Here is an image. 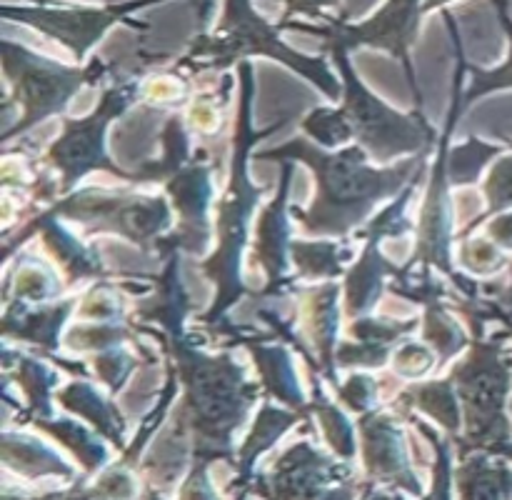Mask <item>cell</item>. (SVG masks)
Segmentation results:
<instances>
[{"label": "cell", "mask_w": 512, "mask_h": 500, "mask_svg": "<svg viewBox=\"0 0 512 500\" xmlns=\"http://www.w3.org/2000/svg\"><path fill=\"white\" fill-rule=\"evenodd\" d=\"M425 155H410L393 168H373L368 165L370 155L358 143L328 153L320 145L305 138H293L285 145L258 153L260 160H303L313 168L315 198L308 210H295L300 228L308 235H348L363 228L373 215L375 205L400 193L415 170H420Z\"/></svg>", "instance_id": "1"}, {"label": "cell", "mask_w": 512, "mask_h": 500, "mask_svg": "<svg viewBox=\"0 0 512 500\" xmlns=\"http://www.w3.org/2000/svg\"><path fill=\"white\" fill-rule=\"evenodd\" d=\"M343 78V105L338 110L315 108L303 120V130L323 148H335L353 138L375 163H390L398 155L428 153L438 143V133L425 118L423 108L400 113L380 100L350 65L348 50H328Z\"/></svg>", "instance_id": "2"}, {"label": "cell", "mask_w": 512, "mask_h": 500, "mask_svg": "<svg viewBox=\"0 0 512 500\" xmlns=\"http://www.w3.org/2000/svg\"><path fill=\"white\" fill-rule=\"evenodd\" d=\"M250 100H253V65L243 60L240 63V105L238 118H235L233 165H230L228 188L220 195L218 203V250L203 263L205 278L215 283V300L203 318L205 323L223 320L225 310L238 303L240 295H245V285L240 280V258H243L245 240H248L250 218H253L260 193H263V188L250 183L248 150L285 123L280 120L270 128L253 130L250 128Z\"/></svg>", "instance_id": "3"}, {"label": "cell", "mask_w": 512, "mask_h": 500, "mask_svg": "<svg viewBox=\"0 0 512 500\" xmlns=\"http://www.w3.org/2000/svg\"><path fill=\"white\" fill-rule=\"evenodd\" d=\"M250 55H263V58L288 65L293 73L303 75L330 100H338L343 95V83L335 78L328 63L323 58L295 53L280 38V25H270L263 15L255 13L250 0H225L223 15L213 33H200L190 43L188 55L178 60V68H188L193 73L223 70L243 63Z\"/></svg>", "instance_id": "4"}, {"label": "cell", "mask_w": 512, "mask_h": 500, "mask_svg": "<svg viewBox=\"0 0 512 500\" xmlns=\"http://www.w3.org/2000/svg\"><path fill=\"white\" fill-rule=\"evenodd\" d=\"M3 70L10 85V98L18 103L20 120L5 133L10 138L28 133L33 125L43 123L50 115L65 113L73 95L83 85H93L108 73V65L100 58L90 60L85 68H68L63 63L43 58L13 40H3Z\"/></svg>", "instance_id": "5"}, {"label": "cell", "mask_w": 512, "mask_h": 500, "mask_svg": "<svg viewBox=\"0 0 512 500\" xmlns=\"http://www.w3.org/2000/svg\"><path fill=\"white\" fill-rule=\"evenodd\" d=\"M140 98V85L133 78L120 80L110 90H105L103 100L98 108L88 115V118H65L63 133L58 135L53 145L45 153V160L53 165L60 173L58 195L65 198L70 195L73 185L78 183L83 175L100 170V173H110L120 180H133L140 183L138 173H128L120 165L113 163L108 148H105V135H108V125L113 123L118 115H123L135 100Z\"/></svg>", "instance_id": "6"}, {"label": "cell", "mask_w": 512, "mask_h": 500, "mask_svg": "<svg viewBox=\"0 0 512 500\" xmlns=\"http://www.w3.org/2000/svg\"><path fill=\"white\" fill-rule=\"evenodd\" d=\"M425 0H388L380 10H375L368 20L363 23H345L338 18H325L323 28H313L305 23H288L283 28L295 30H310V33L320 35L325 40V50H355V48H375L385 50L393 55L405 70L410 88L415 95V108H423V98H420L418 78H415L413 50L415 40H418L420 20H423ZM280 28V30H283Z\"/></svg>", "instance_id": "7"}, {"label": "cell", "mask_w": 512, "mask_h": 500, "mask_svg": "<svg viewBox=\"0 0 512 500\" xmlns=\"http://www.w3.org/2000/svg\"><path fill=\"white\" fill-rule=\"evenodd\" d=\"M458 398L470 420V435L480 443H508L510 423L505 418L512 385V365L500 350V340H475L468 358L453 370Z\"/></svg>", "instance_id": "8"}, {"label": "cell", "mask_w": 512, "mask_h": 500, "mask_svg": "<svg viewBox=\"0 0 512 500\" xmlns=\"http://www.w3.org/2000/svg\"><path fill=\"white\" fill-rule=\"evenodd\" d=\"M53 215H65L83 225L100 230H113L150 248L158 235L168 228V205L160 198H138V195H103L98 190H80L65 195Z\"/></svg>", "instance_id": "9"}, {"label": "cell", "mask_w": 512, "mask_h": 500, "mask_svg": "<svg viewBox=\"0 0 512 500\" xmlns=\"http://www.w3.org/2000/svg\"><path fill=\"white\" fill-rule=\"evenodd\" d=\"M160 3V0H118L108 8H10L5 5L3 18L18 20V23L30 25V28L40 30L48 38L58 40L60 45L70 50L78 60H85L95 43L108 33L113 25L128 23L133 28H143V23H133L130 13L145 8V5Z\"/></svg>", "instance_id": "10"}, {"label": "cell", "mask_w": 512, "mask_h": 500, "mask_svg": "<svg viewBox=\"0 0 512 500\" xmlns=\"http://www.w3.org/2000/svg\"><path fill=\"white\" fill-rule=\"evenodd\" d=\"M290 178H293V163H285L283 185H280L275 200L265 208V213L258 220L255 253H258V263L263 265L265 275H268V288H265L268 295L280 293L285 288V280H288V245L293 243H290L285 203H288Z\"/></svg>", "instance_id": "11"}, {"label": "cell", "mask_w": 512, "mask_h": 500, "mask_svg": "<svg viewBox=\"0 0 512 500\" xmlns=\"http://www.w3.org/2000/svg\"><path fill=\"white\" fill-rule=\"evenodd\" d=\"M368 238V248H365L363 260L355 265V270L350 273L348 285H345V313L348 315H365V310L378 300L380 288H383V278L390 268L378 253V235H365Z\"/></svg>", "instance_id": "12"}, {"label": "cell", "mask_w": 512, "mask_h": 500, "mask_svg": "<svg viewBox=\"0 0 512 500\" xmlns=\"http://www.w3.org/2000/svg\"><path fill=\"white\" fill-rule=\"evenodd\" d=\"M495 10H498V18L503 23L505 35H508V58L503 60L495 68H470V85L463 93V108L473 105L475 100L485 98L490 93H498V90H512V18L508 10V0H493Z\"/></svg>", "instance_id": "13"}, {"label": "cell", "mask_w": 512, "mask_h": 500, "mask_svg": "<svg viewBox=\"0 0 512 500\" xmlns=\"http://www.w3.org/2000/svg\"><path fill=\"white\" fill-rule=\"evenodd\" d=\"M483 193H485V200H488L485 213L478 215V218H473V223L470 225H465V228L458 233V238H468L470 230L478 228L480 223H485V220L493 218V215L505 213V210L512 208V153L500 155V160L493 165L488 180H485Z\"/></svg>", "instance_id": "14"}, {"label": "cell", "mask_w": 512, "mask_h": 500, "mask_svg": "<svg viewBox=\"0 0 512 500\" xmlns=\"http://www.w3.org/2000/svg\"><path fill=\"white\" fill-rule=\"evenodd\" d=\"M303 275H335L343 273V258L335 243H293L290 245Z\"/></svg>", "instance_id": "15"}, {"label": "cell", "mask_w": 512, "mask_h": 500, "mask_svg": "<svg viewBox=\"0 0 512 500\" xmlns=\"http://www.w3.org/2000/svg\"><path fill=\"white\" fill-rule=\"evenodd\" d=\"M450 383L453 380H440V383H428L423 388H415L410 390L408 398H413L415 403L423 405L425 410L440 418L443 423H448L450 428L458 425V403H455V395L450 390Z\"/></svg>", "instance_id": "16"}, {"label": "cell", "mask_w": 512, "mask_h": 500, "mask_svg": "<svg viewBox=\"0 0 512 500\" xmlns=\"http://www.w3.org/2000/svg\"><path fill=\"white\" fill-rule=\"evenodd\" d=\"M508 255L500 245H495L490 238H480V240H468L463 238V265L473 273H495L503 265H508Z\"/></svg>", "instance_id": "17"}, {"label": "cell", "mask_w": 512, "mask_h": 500, "mask_svg": "<svg viewBox=\"0 0 512 500\" xmlns=\"http://www.w3.org/2000/svg\"><path fill=\"white\" fill-rule=\"evenodd\" d=\"M395 363H398V373L400 375H408V378H418V375L428 373V370L433 368L435 358H433V353H430L428 348L413 343V345H405L403 350H398V358H395Z\"/></svg>", "instance_id": "18"}, {"label": "cell", "mask_w": 512, "mask_h": 500, "mask_svg": "<svg viewBox=\"0 0 512 500\" xmlns=\"http://www.w3.org/2000/svg\"><path fill=\"white\" fill-rule=\"evenodd\" d=\"M338 5L340 0H285V13L280 25L290 23V18H295V15H308V18L325 20L328 18L325 8H338Z\"/></svg>", "instance_id": "19"}, {"label": "cell", "mask_w": 512, "mask_h": 500, "mask_svg": "<svg viewBox=\"0 0 512 500\" xmlns=\"http://www.w3.org/2000/svg\"><path fill=\"white\" fill-rule=\"evenodd\" d=\"M488 238L495 245L510 253L512 250V213H498L493 215V220L488 223Z\"/></svg>", "instance_id": "20"}, {"label": "cell", "mask_w": 512, "mask_h": 500, "mask_svg": "<svg viewBox=\"0 0 512 500\" xmlns=\"http://www.w3.org/2000/svg\"><path fill=\"white\" fill-rule=\"evenodd\" d=\"M500 303H503L505 308L512 310V263H510V283H508V288L503 290V295H500Z\"/></svg>", "instance_id": "21"}, {"label": "cell", "mask_w": 512, "mask_h": 500, "mask_svg": "<svg viewBox=\"0 0 512 500\" xmlns=\"http://www.w3.org/2000/svg\"><path fill=\"white\" fill-rule=\"evenodd\" d=\"M448 3H453V0H425L423 10H425V13H430V10H435V8H443V5H448Z\"/></svg>", "instance_id": "22"}, {"label": "cell", "mask_w": 512, "mask_h": 500, "mask_svg": "<svg viewBox=\"0 0 512 500\" xmlns=\"http://www.w3.org/2000/svg\"><path fill=\"white\" fill-rule=\"evenodd\" d=\"M495 450H500V453H505V455H508V458H512V445L510 443H503V445H500V448H495Z\"/></svg>", "instance_id": "23"}, {"label": "cell", "mask_w": 512, "mask_h": 500, "mask_svg": "<svg viewBox=\"0 0 512 500\" xmlns=\"http://www.w3.org/2000/svg\"><path fill=\"white\" fill-rule=\"evenodd\" d=\"M510 330H512V323H510ZM510 410H512V403H510Z\"/></svg>", "instance_id": "24"}, {"label": "cell", "mask_w": 512, "mask_h": 500, "mask_svg": "<svg viewBox=\"0 0 512 500\" xmlns=\"http://www.w3.org/2000/svg\"><path fill=\"white\" fill-rule=\"evenodd\" d=\"M510 148H512V143H510Z\"/></svg>", "instance_id": "25"}]
</instances>
